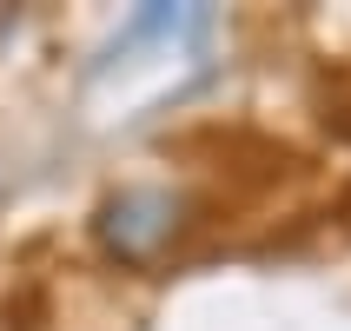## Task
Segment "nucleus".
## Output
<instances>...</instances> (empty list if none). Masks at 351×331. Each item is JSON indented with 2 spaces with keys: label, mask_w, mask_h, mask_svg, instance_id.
<instances>
[{
  "label": "nucleus",
  "mask_w": 351,
  "mask_h": 331,
  "mask_svg": "<svg viewBox=\"0 0 351 331\" xmlns=\"http://www.w3.org/2000/svg\"><path fill=\"white\" fill-rule=\"evenodd\" d=\"M179 225H186V199L166 193V186H126V193H113L99 206V219H93L99 245H106L119 265H159L166 245L179 238Z\"/></svg>",
  "instance_id": "nucleus-1"
}]
</instances>
